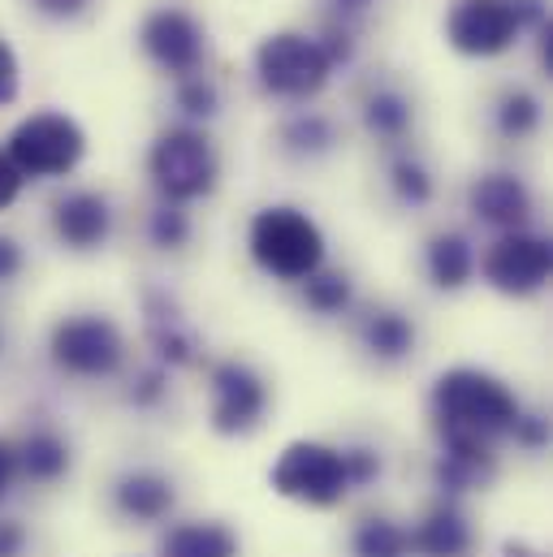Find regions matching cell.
<instances>
[{
    "instance_id": "obj_23",
    "label": "cell",
    "mask_w": 553,
    "mask_h": 557,
    "mask_svg": "<svg viewBox=\"0 0 553 557\" xmlns=\"http://www.w3.org/2000/svg\"><path fill=\"white\" fill-rule=\"evenodd\" d=\"M346 557H411V532L407 519L368 506L346 528Z\"/></svg>"
},
{
    "instance_id": "obj_3",
    "label": "cell",
    "mask_w": 553,
    "mask_h": 557,
    "mask_svg": "<svg viewBox=\"0 0 553 557\" xmlns=\"http://www.w3.org/2000/svg\"><path fill=\"white\" fill-rule=\"evenodd\" d=\"M247 256L276 285H298L329 264V238L320 221L298 203H265L247 221Z\"/></svg>"
},
{
    "instance_id": "obj_36",
    "label": "cell",
    "mask_w": 553,
    "mask_h": 557,
    "mask_svg": "<svg viewBox=\"0 0 553 557\" xmlns=\"http://www.w3.org/2000/svg\"><path fill=\"white\" fill-rule=\"evenodd\" d=\"M22 190H26V177H22V169L4 156V147H0V212H9L17 199H22Z\"/></svg>"
},
{
    "instance_id": "obj_19",
    "label": "cell",
    "mask_w": 553,
    "mask_h": 557,
    "mask_svg": "<svg viewBox=\"0 0 553 557\" xmlns=\"http://www.w3.org/2000/svg\"><path fill=\"white\" fill-rule=\"evenodd\" d=\"M359 126L364 135L385 147V151H398V147H411L415 135V100L398 87V83H377L364 91L359 100Z\"/></svg>"
},
{
    "instance_id": "obj_38",
    "label": "cell",
    "mask_w": 553,
    "mask_h": 557,
    "mask_svg": "<svg viewBox=\"0 0 553 557\" xmlns=\"http://www.w3.org/2000/svg\"><path fill=\"white\" fill-rule=\"evenodd\" d=\"M13 488H17V458H13V441L0 436V506H9Z\"/></svg>"
},
{
    "instance_id": "obj_1",
    "label": "cell",
    "mask_w": 553,
    "mask_h": 557,
    "mask_svg": "<svg viewBox=\"0 0 553 557\" xmlns=\"http://www.w3.org/2000/svg\"><path fill=\"white\" fill-rule=\"evenodd\" d=\"M519 411H524V398L515 394V385L476 363H454V368L437 372V381L428 389L432 432H463V436L493 441L502 449H506V436H511Z\"/></svg>"
},
{
    "instance_id": "obj_10",
    "label": "cell",
    "mask_w": 553,
    "mask_h": 557,
    "mask_svg": "<svg viewBox=\"0 0 553 557\" xmlns=\"http://www.w3.org/2000/svg\"><path fill=\"white\" fill-rule=\"evenodd\" d=\"M476 277L502 298H537L553 277V247L537 230L493 234V243L480 251Z\"/></svg>"
},
{
    "instance_id": "obj_27",
    "label": "cell",
    "mask_w": 553,
    "mask_h": 557,
    "mask_svg": "<svg viewBox=\"0 0 553 557\" xmlns=\"http://www.w3.org/2000/svg\"><path fill=\"white\" fill-rule=\"evenodd\" d=\"M143 238L151 251L160 256H182L191 243H195V212L182 208V203H169V199H156L143 216Z\"/></svg>"
},
{
    "instance_id": "obj_6",
    "label": "cell",
    "mask_w": 553,
    "mask_h": 557,
    "mask_svg": "<svg viewBox=\"0 0 553 557\" xmlns=\"http://www.w3.org/2000/svg\"><path fill=\"white\" fill-rule=\"evenodd\" d=\"M251 70H256V83L269 100L281 104H311L329 83H333V65L320 48L316 35L307 30H269L256 52H251Z\"/></svg>"
},
{
    "instance_id": "obj_9",
    "label": "cell",
    "mask_w": 553,
    "mask_h": 557,
    "mask_svg": "<svg viewBox=\"0 0 553 557\" xmlns=\"http://www.w3.org/2000/svg\"><path fill=\"white\" fill-rule=\"evenodd\" d=\"M105 506L122 528H164L182 510V484L160 462H126L109 475Z\"/></svg>"
},
{
    "instance_id": "obj_25",
    "label": "cell",
    "mask_w": 553,
    "mask_h": 557,
    "mask_svg": "<svg viewBox=\"0 0 553 557\" xmlns=\"http://www.w3.org/2000/svg\"><path fill=\"white\" fill-rule=\"evenodd\" d=\"M385 190L403 212H423L437 203V173L419 151L398 147L385 160Z\"/></svg>"
},
{
    "instance_id": "obj_7",
    "label": "cell",
    "mask_w": 553,
    "mask_h": 557,
    "mask_svg": "<svg viewBox=\"0 0 553 557\" xmlns=\"http://www.w3.org/2000/svg\"><path fill=\"white\" fill-rule=\"evenodd\" d=\"M204 389H208V428L221 441H247L265 428L273 411L269 376L238 355L204 359Z\"/></svg>"
},
{
    "instance_id": "obj_37",
    "label": "cell",
    "mask_w": 553,
    "mask_h": 557,
    "mask_svg": "<svg viewBox=\"0 0 553 557\" xmlns=\"http://www.w3.org/2000/svg\"><path fill=\"white\" fill-rule=\"evenodd\" d=\"M329 4V13H333V22H342V26H355V22H364L381 0H324Z\"/></svg>"
},
{
    "instance_id": "obj_8",
    "label": "cell",
    "mask_w": 553,
    "mask_h": 557,
    "mask_svg": "<svg viewBox=\"0 0 553 557\" xmlns=\"http://www.w3.org/2000/svg\"><path fill=\"white\" fill-rule=\"evenodd\" d=\"M4 156L22 169L26 182H57L87 160V131L65 109H35L9 131Z\"/></svg>"
},
{
    "instance_id": "obj_31",
    "label": "cell",
    "mask_w": 553,
    "mask_h": 557,
    "mask_svg": "<svg viewBox=\"0 0 553 557\" xmlns=\"http://www.w3.org/2000/svg\"><path fill=\"white\" fill-rule=\"evenodd\" d=\"M506 445H515L519 454H532V458L545 454V449H550V416H545L541 407H528V403H524V411L515 419Z\"/></svg>"
},
{
    "instance_id": "obj_15",
    "label": "cell",
    "mask_w": 553,
    "mask_h": 557,
    "mask_svg": "<svg viewBox=\"0 0 553 557\" xmlns=\"http://www.w3.org/2000/svg\"><path fill=\"white\" fill-rule=\"evenodd\" d=\"M467 212L476 225L493 234H515V230H532L537 195L528 177H519L515 169H484L467 182Z\"/></svg>"
},
{
    "instance_id": "obj_30",
    "label": "cell",
    "mask_w": 553,
    "mask_h": 557,
    "mask_svg": "<svg viewBox=\"0 0 553 557\" xmlns=\"http://www.w3.org/2000/svg\"><path fill=\"white\" fill-rule=\"evenodd\" d=\"M342 458H346V475H351V493H372L385 480V449L372 441H337Z\"/></svg>"
},
{
    "instance_id": "obj_5",
    "label": "cell",
    "mask_w": 553,
    "mask_h": 557,
    "mask_svg": "<svg viewBox=\"0 0 553 557\" xmlns=\"http://www.w3.org/2000/svg\"><path fill=\"white\" fill-rule=\"evenodd\" d=\"M269 488L281 502L329 515L342 510L355 493H351V475H346V458L337 441L324 436H294L276 449L269 462Z\"/></svg>"
},
{
    "instance_id": "obj_28",
    "label": "cell",
    "mask_w": 553,
    "mask_h": 557,
    "mask_svg": "<svg viewBox=\"0 0 553 557\" xmlns=\"http://www.w3.org/2000/svg\"><path fill=\"white\" fill-rule=\"evenodd\" d=\"M173 398V372L160 368V363H138V368H126L122 372V403L126 411L135 416H160Z\"/></svg>"
},
{
    "instance_id": "obj_34",
    "label": "cell",
    "mask_w": 553,
    "mask_h": 557,
    "mask_svg": "<svg viewBox=\"0 0 553 557\" xmlns=\"http://www.w3.org/2000/svg\"><path fill=\"white\" fill-rule=\"evenodd\" d=\"M22 96V61L9 48V39L0 35V109H9Z\"/></svg>"
},
{
    "instance_id": "obj_11",
    "label": "cell",
    "mask_w": 553,
    "mask_h": 557,
    "mask_svg": "<svg viewBox=\"0 0 553 557\" xmlns=\"http://www.w3.org/2000/svg\"><path fill=\"white\" fill-rule=\"evenodd\" d=\"M138 52L147 57L151 70H160L169 83H177L208 65V30L191 9L156 4L138 22Z\"/></svg>"
},
{
    "instance_id": "obj_33",
    "label": "cell",
    "mask_w": 553,
    "mask_h": 557,
    "mask_svg": "<svg viewBox=\"0 0 553 557\" xmlns=\"http://www.w3.org/2000/svg\"><path fill=\"white\" fill-rule=\"evenodd\" d=\"M22 277H26V247L17 234L0 230V289L17 285Z\"/></svg>"
},
{
    "instance_id": "obj_39",
    "label": "cell",
    "mask_w": 553,
    "mask_h": 557,
    "mask_svg": "<svg viewBox=\"0 0 553 557\" xmlns=\"http://www.w3.org/2000/svg\"><path fill=\"white\" fill-rule=\"evenodd\" d=\"M537 35V57H541V70L545 74H553V30H550V22L541 26V30H532Z\"/></svg>"
},
{
    "instance_id": "obj_20",
    "label": "cell",
    "mask_w": 553,
    "mask_h": 557,
    "mask_svg": "<svg viewBox=\"0 0 553 557\" xmlns=\"http://www.w3.org/2000/svg\"><path fill=\"white\" fill-rule=\"evenodd\" d=\"M156 557H243V536L212 515L169 519L156 536Z\"/></svg>"
},
{
    "instance_id": "obj_24",
    "label": "cell",
    "mask_w": 553,
    "mask_h": 557,
    "mask_svg": "<svg viewBox=\"0 0 553 557\" xmlns=\"http://www.w3.org/2000/svg\"><path fill=\"white\" fill-rule=\"evenodd\" d=\"M294 298L307 315L316 320H351V311L359 307V289H355V277L346 269H329L320 264L311 277H303L294 285Z\"/></svg>"
},
{
    "instance_id": "obj_2",
    "label": "cell",
    "mask_w": 553,
    "mask_h": 557,
    "mask_svg": "<svg viewBox=\"0 0 553 557\" xmlns=\"http://www.w3.org/2000/svg\"><path fill=\"white\" fill-rule=\"evenodd\" d=\"M44 355L57 376L78 385H105L122 381V372L131 368V337L105 311H70L48 324Z\"/></svg>"
},
{
    "instance_id": "obj_4",
    "label": "cell",
    "mask_w": 553,
    "mask_h": 557,
    "mask_svg": "<svg viewBox=\"0 0 553 557\" xmlns=\"http://www.w3.org/2000/svg\"><path fill=\"white\" fill-rule=\"evenodd\" d=\"M221 147L208 135V126H164L147 147V182L156 199L195 208L217 195L221 186Z\"/></svg>"
},
{
    "instance_id": "obj_29",
    "label": "cell",
    "mask_w": 553,
    "mask_h": 557,
    "mask_svg": "<svg viewBox=\"0 0 553 557\" xmlns=\"http://www.w3.org/2000/svg\"><path fill=\"white\" fill-rule=\"evenodd\" d=\"M173 109H177V122L182 126H208V122H217V113H221V83L208 70L177 78L173 83Z\"/></svg>"
},
{
    "instance_id": "obj_17",
    "label": "cell",
    "mask_w": 553,
    "mask_h": 557,
    "mask_svg": "<svg viewBox=\"0 0 553 557\" xmlns=\"http://www.w3.org/2000/svg\"><path fill=\"white\" fill-rule=\"evenodd\" d=\"M351 333L355 346L364 350L368 363L377 368H403L411 363L419 350V324L407 307L398 302H372V307H355L351 311Z\"/></svg>"
},
{
    "instance_id": "obj_12",
    "label": "cell",
    "mask_w": 553,
    "mask_h": 557,
    "mask_svg": "<svg viewBox=\"0 0 553 557\" xmlns=\"http://www.w3.org/2000/svg\"><path fill=\"white\" fill-rule=\"evenodd\" d=\"M445 44L467 61L506 57L524 39V22L511 0H454L441 22Z\"/></svg>"
},
{
    "instance_id": "obj_16",
    "label": "cell",
    "mask_w": 553,
    "mask_h": 557,
    "mask_svg": "<svg viewBox=\"0 0 553 557\" xmlns=\"http://www.w3.org/2000/svg\"><path fill=\"white\" fill-rule=\"evenodd\" d=\"M13 441V458H17V488H35V493H52L74 475V441L61 423L52 419H30Z\"/></svg>"
},
{
    "instance_id": "obj_40",
    "label": "cell",
    "mask_w": 553,
    "mask_h": 557,
    "mask_svg": "<svg viewBox=\"0 0 553 557\" xmlns=\"http://www.w3.org/2000/svg\"><path fill=\"white\" fill-rule=\"evenodd\" d=\"M4 355H9V329L0 324V359H4Z\"/></svg>"
},
{
    "instance_id": "obj_22",
    "label": "cell",
    "mask_w": 553,
    "mask_h": 557,
    "mask_svg": "<svg viewBox=\"0 0 553 557\" xmlns=\"http://www.w3.org/2000/svg\"><path fill=\"white\" fill-rule=\"evenodd\" d=\"M276 147H281V156H290V160H298V164H316V160H329V156L342 147V126H337V117H329L324 109L298 104L294 113L281 117V126H276Z\"/></svg>"
},
{
    "instance_id": "obj_18",
    "label": "cell",
    "mask_w": 553,
    "mask_h": 557,
    "mask_svg": "<svg viewBox=\"0 0 553 557\" xmlns=\"http://www.w3.org/2000/svg\"><path fill=\"white\" fill-rule=\"evenodd\" d=\"M411 557H476L480 532L467 510V502L454 497H428V506L407 523Z\"/></svg>"
},
{
    "instance_id": "obj_35",
    "label": "cell",
    "mask_w": 553,
    "mask_h": 557,
    "mask_svg": "<svg viewBox=\"0 0 553 557\" xmlns=\"http://www.w3.org/2000/svg\"><path fill=\"white\" fill-rule=\"evenodd\" d=\"M39 17H48V22H78L96 0H26Z\"/></svg>"
},
{
    "instance_id": "obj_14",
    "label": "cell",
    "mask_w": 553,
    "mask_h": 557,
    "mask_svg": "<svg viewBox=\"0 0 553 557\" xmlns=\"http://www.w3.org/2000/svg\"><path fill=\"white\" fill-rule=\"evenodd\" d=\"M143 311V342H147V359L169 368V372H186L204 363V337L191 324L186 307L173 298V289L164 285H147L138 298Z\"/></svg>"
},
{
    "instance_id": "obj_21",
    "label": "cell",
    "mask_w": 553,
    "mask_h": 557,
    "mask_svg": "<svg viewBox=\"0 0 553 557\" xmlns=\"http://www.w3.org/2000/svg\"><path fill=\"white\" fill-rule=\"evenodd\" d=\"M480 251L463 230H437L423 238V277L437 294H463L476 281Z\"/></svg>"
},
{
    "instance_id": "obj_32",
    "label": "cell",
    "mask_w": 553,
    "mask_h": 557,
    "mask_svg": "<svg viewBox=\"0 0 553 557\" xmlns=\"http://www.w3.org/2000/svg\"><path fill=\"white\" fill-rule=\"evenodd\" d=\"M0 557H35V528L17 510L0 506Z\"/></svg>"
},
{
    "instance_id": "obj_13",
    "label": "cell",
    "mask_w": 553,
    "mask_h": 557,
    "mask_svg": "<svg viewBox=\"0 0 553 557\" xmlns=\"http://www.w3.org/2000/svg\"><path fill=\"white\" fill-rule=\"evenodd\" d=\"M48 234L70 256H96L118 234V208L96 186H65L48 203Z\"/></svg>"
},
{
    "instance_id": "obj_26",
    "label": "cell",
    "mask_w": 553,
    "mask_h": 557,
    "mask_svg": "<svg viewBox=\"0 0 553 557\" xmlns=\"http://www.w3.org/2000/svg\"><path fill=\"white\" fill-rule=\"evenodd\" d=\"M489 122H493V135H497V139L519 147V143L541 135V126H545V104H541V96L528 91V87H506V91L493 100Z\"/></svg>"
}]
</instances>
